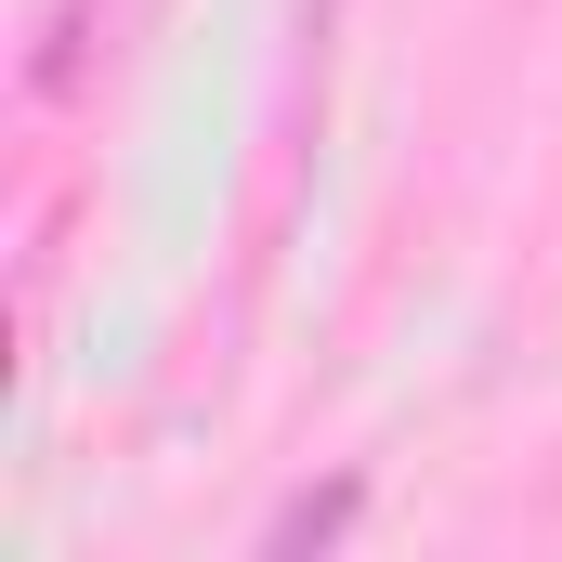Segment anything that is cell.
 Returning <instances> with one entry per match:
<instances>
[{"instance_id":"obj_1","label":"cell","mask_w":562,"mask_h":562,"mask_svg":"<svg viewBox=\"0 0 562 562\" xmlns=\"http://www.w3.org/2000/svg\"><path fill=\"white\" fill-rule=\"evenodd\" d=\"M353 524V484H327V497H301V510H276V550H327Z\"/></svg>"}]
</instances>
